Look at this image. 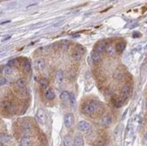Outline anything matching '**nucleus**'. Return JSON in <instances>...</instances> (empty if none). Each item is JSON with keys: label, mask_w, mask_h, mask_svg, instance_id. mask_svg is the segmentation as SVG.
Returning a JSON list of instances; mask_svg holds the SVG:
<instances>
[{"label": "nucleus", "mask_w": 147, "mask_h": 146, "mask_svg": "<svg viewBox=\"0 0 147 146\" xmlns=\"http://www.w3.org/2000/svg\"><path fill=\"white\" fill-rule=\"evenodd\" d=\"M35 119L41 125H44L46 123V113L43 108H39L37 110L35 115Z\"/></svg>", "instance_id": "nucleus-1"}, {"label": "nucleus", "mask_w": 147, "mask_h": 146, "mask_svg": "<svg viewBox=\"0 0 147 146\" xmlns=\"http://www.w3.org/2000/svg\"><path fill=\"white\" fill-rule=\"evenodd\" d=\"M78 129L80 131V132H83V133H86V132H89V130L91 129V125L89 123H88L87 121H82L79 122L78 124Z\"/></svg>", "instance_id": "nucleus-2"}, {"label": "nucleus", "mask_w": 147, "mask_h": 146, "mask_svg": "<svg viewBox=\"0 0 147 146\" xmlns=\"http://www.w3.org/2000/svg\"><path fill=\"white\" fill-rule=\"evenodd\" d=\"M84 52V49L81 46H77L76 49L74 50V52H72V57L75 61H80L82 57V54Z\"/></svg>", "instance_id": "nucleus-3"}, {"label": "nucleus", "mask_w": 147, "mask_h": 146, "mask_svg": "<svg viewBox=\"0 0 147 146\" xmlns=\"http://www.w3.org/2000/svg\"><path fill=\"white\" fill-rule=\"evenodd\" d=\"M74 124V116L71 113H68L64 116V125L66 127H71Z\"/></svg>", "instance_id": "nucleus-4"}, {"label": "nucleus", "mask_w": 147, "mask_h": 146, "mask_svg": "<svg viewBox=\"0 0 147 146\" xmlns=\"http://www.w3.org/2000/svg\"><path fill=\"white\" fill-rule=\"evenodd\" d=\"M95 110H96V107L93 104H87L84 107V114L87 115V116H92L95 113Z\"/></svg>", "instance_id": "nucleus-5"}, {"label": "nucleus", "mask_w": 147, "mask_h": 146, "mask_svg": "<svg viewBox=\"0 0 147 146\" xmlns=\"http://www.w3.org/2000/svg\"><path fill=\"white\" fill-rule=\"evenodd\" d=\"M34 67L35 70H42L44 69L45 67V61L43 59H37L34 61Z\"/></svg>", "instance_id": "nucleus-6"}, {"label": "nucleus", "mask_w": 147, "mask_h": 146, "mask_svg": "<svg viewBox=\"0 0 147 146\" xmlns=\"http://www.w3.org/2000/svg\"><path fill=\"white\" fill-rule=\"evenodd\" d=\"M106 46H107V44L105 42H100L95 47V52H97L98 54L102 53L105 51H106Z\"/></svg>", "instance_id": "nucleus-7"}, {"label": "nucleus", "mask_w": 147, "mask_h": 146, "mask_svg": "<svg viewBox=\"0 0 147 146\" xmlns=\"http://www.w3.org/2000/svg\"><path fill=\"white\" fill-rule=\"evenodd\" d=\"M130 93H131V88H130V87H128V86H125V87L121 89V98L126 99V98L129 96Z\"/></svg>", "instance_id": "nucleus-8"}, {"label": "nucleus", "mask_w": 147, "mask_h": 146, "mask_svg": "<svg viewBox=\"0 0 147 146\" xmlns=\"http://www.w3.org/2000/svg\"><path fill=\"white\" fill-rule=\"evenodd\" d=\"M22 130L25 133V134H29L32 132V125L29 122H25L22 125Z\"/></svg>", "instance_id": "nucleus-9"}, {"label": "nucleus", "mask_w": 147, "mask_h": 146, "mask_svg": "<svg viewBox=\"0 0 147 146\" xmlns=\"http://www.w3.org/2000/svg\"><path fill=\"white\" fill-rule=\"evenodd\" d=\"M112 123V118L109 116H104L101 118V125H104V126H108L110 125Z\"/></svg>", "instance_id": "nucleus-10"}, {"label": "nucleus", "mask_w": 147, "mask_h": 146, "mask_svg": "<svg viewBox=\"0 0 147 146\" xmlns=\"http://www.w3.org/2000/svg\"><path fill=\"white\" fill-rule=\"evenodd\" d=\"M106 52L110 56H115L117 54V49L114 46V44H112V43L107 44V46H106Z\"/></svg>", "instance_id": "nucleus-11"}, {"label": "nucleus", "mask_w": 147, "mask_h": 146, "mask_svg": "<svg viewBox=\"0 0 147 146\" xmlns=\"http://www.w3.org/2000/svg\"><path fill=\"white\" fill-rule=\"evenodd\" d=\"M55 79H56V82L58 84H61L62 81L64 79V73L62 70H59L58 71L56 72V77H55Z\"/></svg>", "instance_id": "nucleus-12"}, {"label": "nucleus", "mask_w": 147, "mask_h": 146, "mask_svg": "<svg viewBox=\"0 0 147 146\" xmlns=\"http://www.w3.org/2000/svg\"><path fill=\"white\" fill-rule=\"evenodd\" d=\"M74 145L75 146H84V140L81 135L77 134L74 138Z\"/></svg>", "instance_id": "nucleus-13"}, {"label": "nucleus", "mask_w": 147, "mask_h": 146, "mask_svg": "<svg viewBox=\"0 0 147 146\" xmlns=\"http://www.w3.org/2000/svg\"><path fill=\"white\" fill-rule=\"evenodd\" d=\"M44 98L48 100H51L55 98V93L53 92L51 89H48V90L45 91L44 93Z\"/></svg>", "instance_id": "nucleus-14"}, {"label": "nucleus", "mask_w": 147, "mask_h": 146, "mask_svg": "<svg viewBox=\"0 0 147 146\" xmlns=\"http://www.w3.org/2000/svg\"><path fill=\"white\" fill-rule=\"evenodd\" d=\"M40 87H41V88L43 89V90H47V88H48L49 87V81L46 78L41 79V81H40Z\"/></svg>", "instance_id": "nucleus-15"}, {"label": "nucleus", "mask_w": 147, "mask_h": 146, "mask_svg": "<svg viewBox=\"0 0 147 146\" xmlns=\"http://www.w3.org/2000/svg\"><path fill=\"white\" fill-rule=\"evenodd\" d=\"M31 144V139L27 136L22 138L21 142H20V145L21 146H30Z\"/></svg>", "instance_id": "nucleus-16"}, {"label": "nucleus", "mask_w": 147, "mask_h": 146, "mask_svg": "<svg viewBox=\"0 0 147 146\" xmlns=\"http://www.w3.org/2000/svg\"><path fill=\"white\" fill-rule=\"evenodd\" d=\"M101 60L100 54L97 53V52H94V53L91 54V61H92L93 63H98Z\"/></svg>", "instance_id": "nucleus-17"}, {"label": "nucleus", "mask_w": 147, "mask_h": 146, "mask_svg": "<svg viewBox=\"0 0 147 146\" xmlns=\"http://www.w3.org/2000/svg\"><path fill=\"white\" fill-rule=\"evenodd\" d=\"M125 48H126V43H125L124 42H120V43H117V46H115V49H117V52H124Z\"/></svg>", "instance_id": "nucleus-18"}, {"label": "nucleus", "mask_w": 147, "mask_h": 146, "mask_svg": "<svg viewBox=\"0 0 147 146\" xmlns=\"http://www.w3.org/2000/svg\"><path fill=\"white\" fill-rule=\"evenodd\" d=\"M16 85L19 88H24L26 86V81L24 78H19V79L16 80Z\"/></svg>", "instance_id": "nucleus-19"}, {"label": "nucleus", "mask_w": 147, "mask_h": 146, "mask_svg": "<svg viewBox=\"0 0 147 146\" xmlns=\"http://www.w3.org/2000/svg\"><path fill=\"white\" fill-rule=\"evenodd\" d=\"M60 98L61 100H63V101L69 99V93L68 91H62L60 94Z\"/></svg>", "instance_id": "nucleus-20"}, {"label": "nucleus", "mask_w": 147, "mask_h": 146, "mask_svg": "<svg viewBox=\"0 0 147 146\" xmlns=\"http://www.w3.org/2000/svg\"><path fill=\"white\" fill-rule=\"evenodd\" d=\"M69 103H71V107H75V106H76V98H75V95L72 94V93H71L69 94Z\"/></svg>", "instance_id": "nucleus-21"}, {"label": "nucleus", "mask_w": 147, "mask_h": 146, "mask_svg": "<svg viewBox=\"0 0 147 146\" xmlns=\"http://www.w3.org/2000/svg\"><path fill=\"white\" fill-rule=\"evenodd\" d=\"M0 139H1L2 142H5V143H8L10 141V136L6 134H0Z\"/></svg>", "instance_id": "nucleus-22"}, {"label": "nucleus", "mask_w": 147, "mask_h": 146, "mask_svg": "<svg viewBox=\"0 0 147 146\" xmlns=\"http://www.w3.org/2000/svg\"><path fill=\"white\" fill-rule=\"evenodd\" d=\"M63 145L64 146H71V139L69 136H65V137H64Z\"/></svg>", "instance_id": "nucleus-23"}, {"label": "nucleus", "mask_w": 147, "mask_h": 146, "mask_svg": "<svg viewBox=\"0 0 147 146\" xmlns=\"http://www.w3.org/2000/svg\"><path fill=\"white\" fill-rule=\"evenodd\" d=\"M4 107L5 108V110L8 111V112H10V111L13 110V106L11 103H9V102H5L4 103Z\"/></svg>", "instance_id": "nucleus-24"}, {"label": "nucleus", "mask_w": 147, "mask_h": 146, "mask_svg": "<svg viewBox=\"0 0 147 146\" xmlns=\"http://www.w3.org/2000/svg\"><path fill=\"white\" fill-rule=\"evenodd\" d=\"M126 99H125V98H118V99L115 101V105L117 106V107H121V106L123 105V104L125 103V101H126Z\"/></svg>", "instance_id": "nucleus-25"}, {"label": "nucleus", "mask_w": 147, "mask_h": 146, "mask_svg": "<svg viewBox=\"0 0 147 146\" xmlns=\"http://www.w3.org/2000/svg\"><path fill=\"white\" fill-rule=\"evenodd\" d=\"M69 43L68 41H66V40H63V41L61 42V48L64 49V50H67L68 48H69Z\"/></svg>", "instance_id": "nucleus-26"}, {"label": "nucleus", "mask_w": 147, "mask_h": 146, "mask_svg": "<svg viewBox=\"0 0 147 146\" xmlns=\"http://www.w3.org/2000/svg\"><path fill=\"white\" fill-rule=\"evenodd\" d=\"M24 69H25V71L29 72L31 70V64L30 62H28V61H25V63H24Z\"/></svg>", "instance_id": "nucleus-27"}, {"label": "nucleus", "mask_w": 147, "mask_h": 146, "mask_svg": "<svg viewBox=\"0 0 147 146\" xmlns=\"http://www.w3.org/2000/svg\"><path fill=\"white\" fill-rule=\"evenodd\" d=\"M12 67H10V66H8V65H6V66L4 68V72L5 73V74H11L12 73Z\"/></svg>", "instance_id": "nucleus-28"}, {"label": "nucleus", "mask_w": 147, "mask_h": 146, "mask_svg": "<svg viewBox=\"0 0 147 146\" xmlns=\"http://www.w3.org/2000/svg\"><path fill=\"white\" fill-rule=\"evenodd\" d=\"M120 132H121V131H120V126L118 125V126H117V128L115 130V138L118 137V136L120 135Z\"/></svg>", "instance_id": "nucleus-29"}, {"label": "nucleus", "mask_w": 147, "mask_h": 146, "mask_svg": "<svg viewBox=\"0 0 147 146\" xmlns=\"http://www.w3.org/2000/svg\"><path fill=\"white\" fill-rule=\"evenodd\" d=\"M6 84V78L5 77H0V86H3Z\"/></svg>", "instance_id": "nucleus-30"}, {"label": "nucleus", "mask_w": 147, "mask_h": 146, "mask_svg": "<svg viewBox=\"0 0 147 146\" xmlns=\"http://www.w3.org/2000/svg\"><path fill=\"white\" fill-rule=\"evenodd\" d=\"M16 62H17V61L16 60H11V61H8V66H10V67H13V66H14V65L16 64Z\"/></svg>", "instance_id": "nucleus-31"}, {"label": "nucleus", "mask_w": 147, "mask_h": 146, "mask_svg": "<svg viewBox=\"0 0 147 146\" xmlns=\"http://www.w3.org/2000/svg\"><path fill=\"white\" fill-rule=\"evenodd\" d=\"M140 36H141L140 33H134V34H133V37H134V38H137V37H140Z\"/></svg>", "instance_id": "nucleus-32"}, {"label": "nucleus", "mask_w": 147, "mask_h": 146, "mask_svg": "<svg viewBox=\"0 0 147 146\" xmlns=\"http://www.w3.org/2000/svg\"><path fill=\"white\" fill-rule=\"evenodd\" d=\"M9 22H10V21H5V22H2V23H0V25H5V23H9Z\"/></svg>", "instance_id": "nucleus-33"}, {"label": "nucleus", "mask_w": 147, "mask_h": 146, "mask_svg": "<svg viewBox=\"0 0 147 146\" xmlns=\"http://www.w3.org/2000/svg\"><path fill=\"white\" fill-rule=\"evenodd\" d=\"M0 146H3V144H2V143H0Z\"/></svg>", "instance_id": "nucleus-34"}, {"label": "nucleus", "mask_w": 147, "mask_h": 146, "mask_svg": "<svg viewBox=\"0 0 147 146\" xmlns=\"http://www.w3.org/2000/svg\"><path fill=\"white\" fill-rule=\"evenodd\" d=\"M146 107H147V99H146Z\"/></svg>", "instance_id": "nucleus-35"}, {"label": "nucleus", "mask_w": 147, "mask_h": 146, "mask_svg": "<svg viewBox=\"0 0 147 146\" xmlns=\"http://www.w3.org/2000/svg\"><path fill=\"white\" fill-rule=\"evenodd\" d=\"M0 74H1V70H0Z\"/></svg>", "instance_id": "nucleus-36"}, {"label": "nucleus", "mask_w": 147, "mask_h": 146, "mask_svg": "<svg viewBox=\"0 0 147 146\" xmlns=\"http://www.w3.org/2000/svg\"><path fill=\"white\" fill-rule=\"evenodd\" d=\"M0 53H1V52H0Z\"/></svg>", "instance_id": "nucleus-37"}]
</instances>
